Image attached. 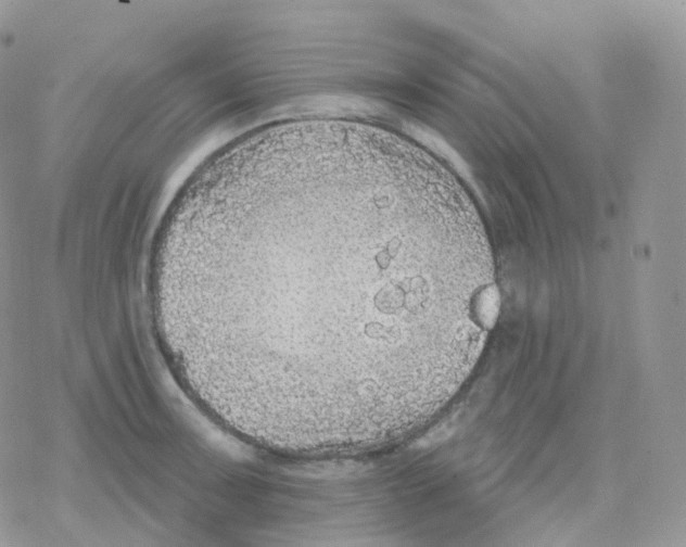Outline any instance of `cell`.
I'll list each match as a JSON object with an SVG mask.
<instances>
[{
    "mask_svg": "<svg viewBox=\"0 0 686 547\" xmlns=\"http://www.w3.org/2000/svg\"><path fill=\"white\" fill-rule=\"evenodd\" d=\"M215 392L290 442H380L459 385L497 288L468 192L416 145L315 138L214 188L175 263Z\"/></svg>",
    "mask_w": 686,
    "mask_h": 547,
    "instance_id": "6da1fadb",
    "label": "cell"
}]
</instances>
